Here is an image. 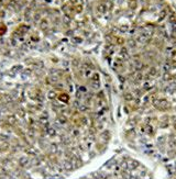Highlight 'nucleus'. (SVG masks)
Segmentation results:
<instances>
[{
  "label": "nucleus",
  "mask_w": 176,
  "mask_h": 179,
  "mask_svg": "<svg viewBox=\"0 0 176 179\" xmlns=\"http://www.w3.org/2000/svg\"><path fill=\"white\" fill-rule=\"evenodd\" d=\"M60 98H61V100H62V101H65V102L68 101V97L66 96V95H61Z\"/></svg>",
  "instance_id": "nucleus-2"
},
{
  "label": "nucleus",
  "mask_w": 176,
  "mask_h": 179,
  "mask_svg": "<svg viewBox=\"0 0 176 179\" xmlns=\"http://www.w3.org/2000/svg\"><path fill=\"white\" fill-rule=\"evenodd\" d=\"M154 105L157 107L159 109H164V108H167L169 105V103H168L167 100L161 98V99H157L156 101H154Z\"/></svg>",
  "instance_id": "nucleus-1"
}]
</instances>
